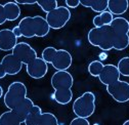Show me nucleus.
Masks as SVG:
<instances>
[{
	"label": "nucleus",
	"instance_id": "f257e3e1",
	"mask_svg": "<svg viewBox=\"0 0 129 125\" xmlns=\"http://www.w3.org/2000/svg\"><path fill=\"white\" fill-rule=\"evenodd\" d=\"M18 26L21 30L22 37L25 38H43L47 36L50 31V27L48 26L45 18L41 15L25 17L20 21Z\"/></svg>",
	"mask_w": 129,
	"mask_h": 125
},
{
	"label": "nucleus",
	"instance_id": "f03ea898",
	"mask_svg": "<svg viewBox=\"0 0 129 125\" xmlns=\"http://www.w3.org/2000/svg\"><path fill=\"white\" fill-rule=\"evenodd\" d=\"M41 57L47 64H51L56 71H67L73 62V57L68 50L56 49L53 46L45 47Z\"/></svg>",
	"mask_w": 129,
	"mask_h": 125
},
{
	"label": "nucleus",
	"instance_id": "7ed1b4c3",
	"mask_svg": "<svg viewBox=\"0 0 129 125\" xmlns=\"http://www.w3.org/2000/svg\"><path fill=\"white\" fill-rule=\"evenodd\" d=\"M88 42L95 47H99L104 51H109L114 48V36L111 26H104L89 30L87 34Z\"/></svg>",
	"mask_w": 129,
	"mask_h": 125
},
{
	"label": "nucleus",
	"instance_id": "20e7f679",
	"mask_svg": "<svg viewBox=\"0 0 129 125\" xmlns=\"http://www.w3.org/2000/svg\"><path fill=\"white\" fill-rule=\"evenodd\" d=\"M113 36H114V49L124 50L129 46V30L128 21L125 18L117 17L114 18L110 25Z\"/></svg>",
	"mask_w": 129,
	"mask_h": 125
},
{
	"label": "nucleus",
	"instance_id": "39448f33",
	"mask_svg": "<svg viewBox=\"0 0 129 125\" xmlns=\"http://www.w3.org/2000/svg\"><path fill=\"white\" fill-rule=\"evenodd\" d=\"M28 89L21 81H14L9 84L7 91L3 96V103L8 110H14L26 98Z\"/></svg>",
	"mask_w": 129,
	"mask_h": 125
},
{
	"label": "nucleus",
	"instance_id": "423d86ee",
	"mask_svg": "<svg viewBox=\"0 0 129 125\" xmlns=\"http://www.w3.org/2000/svg\"><path fill=\"white\" fill-rule=\"evenodd\" d=\"M73 113L76 117L88 119L95 112V96L91 91H86L73 103Z\"/></svg>",
	"mask_w": 129,
	"mask_h": 125
},
{
	"label": "nucleus",
	"instance_id": "0eeeda50",
	"mask_svg": "<svg viewBox=\"0 0 129 125\" xmlns=\"http://www.w3.org/2000/svg\"><path fill=\"white\" fill-rule=\"evenodd\" d=\"M71 19V11L66 6H58L54 10L46 13L45 20L53 30H59L66 26Z\"/></svg>",
	"mask_w": 129,
	"mask_h": 125
},
{
	"label": "nucleus",
	"instance_id": "6e6552de",
	"mask_svg": "<svg viewBox=\"0 0 129 125\" xmlns=\"http://www.w3.org/2000/svg\"><path fill=\"white\" fill-rule=\"evenodd\" d=\"M50 83L54 91H68L72 90L74 85V78L68 71H56L51 76Z\"/></svg>",
	"mask_w": 129,
	"mask_h": 125
},
{
	"label": "nucleus",
	"instance_id": "1a4fd4ad",
	"mask_svg": "<svg viewBox=\"0 0 129 125\" xmlns=\"http://www.w3.org/2000/svg\"><path fill=\"white\" fill-rule=\"evenodd\" d=\"M107 92L117 103H127L129 101V83L127 81L118 80L107 86Z\"/></svg>",
	"mask_w": 129,
	"mask_h": 125
},
{
	"label": "nucleus",
	"instance_id": "9d476101",
	"mask_svg": "<svg viewBox=\"0 0 129 125\" xmlns=\"http://www.w3.org/2000/svg\"><path fill=\"white\" fill-rule=\"evenodd\" d=\"M11 53L22 61L23 65H28L32 60L38 57L37 51L27 42H19Z\"/></svg>",
	"mask_w": 129,
	"mask_h": 125
},
{
	"label": "nucleus",
	"instance_id": "9b49d317",
	"mask_svg": "<svg viewBox=\"0 0 129 125\" xmlns=\"http://www.w3.org/2000/svg\"><path fill=\"white\" fill-rule=\"evenodd\" d=\"M26 71L33 79H42L48 72V64L42 59V57H37L26 65Z\"/></svg>",
	"mask_w": 129,
	"mask_h": 125
},
{
	"label": "nucleus",
	"instance_id": "f8f14e48",
	"mask_svg": "<svg viewBox=\"0 0 129 125\" xmlns=\"http://www.w3.org/2000/svg\"><path fill=\"white\" fill-rule=\"evenodd\" d=\"M120 77H121V75L118 71L117 66L108 64V65L104 66V69L99 76V79L104 85L108 86V85H111L113 83L117 82L118 80H120Z\"/></svg>",
	"mask_w": 129,
	"mask_h": 125
},
{
	"label": "nucleus",
	"instance_id": "ddd939ff",
	"mask_svg": "<svg viewBox=\"0 0 129 125\" xmlns=\"http://www.w3.org/2000/svg\"><path fill=\"white\" fill-rule=\"evenodd\" d=\"M18 43V38L14 36L11 29L0 30V50L12 51Z\"/></svg>",
	"mask_w": 129,
	"mask_h": 125
},
{
	"label": "nucleus",
	"instance_id": "4468645a",
	"mask_svg": "<svg viewBox=\"0 0 129 125\" xmlns=\"http://www.w3.org/2000/svg\"><path fill=\"white\" fill-rule=\"evenodd\" d=\"M1 64L3 65L7 75L13 76L19 74L23 69V64L20 59H18L12 53L4 55L1 59Z\"/></svg>",
	"mask_w": 129,
	"mask_h": 125
},
{
	"label": "nucleus",
	"instance_id": "2eb2a0df",
	"mask_svg": "<svg viewBox=\"0 0 129 125\" xmlns=\"http://www.w3.org/2000/svg\"><path fill=\"white\" fill-rule=\"evenodd\" d=\"M129 7L128 0H109L108 10L113 15H122L124 14Z\"/></svg>",
	"mask_w": 129,
	"mask_h": 125
},
{
	"label": "nucleus",
	"instance_id": "dca6fc26",
	"mask_svg": "<svg viewBox=\"0 0 129 125\" xmlns=\"http://www.w3.org/2000/svg\"><path fill=\"white\" fill-rule=\"evenodd\" d=\"M109 0H80V4L84 7L91 8L93 11L102 13L108 10Z\"/></svg>",
	"mask_w": 129,
	"mask_h": 125
},
{
	"label": "nucleus",
	"instance_id": "f3484780",
	"mask_svg": "<svg viewBox=\"0 0 129 125\" xmlns=\"http://www.w3.org/2000/svg\"><path fill=\"white\" fill-rule=\"evenodd\" d=\"M5 17L8 22H13L21 17V7L15 1H9L3 4Z\"/></svg>",
	"mask_w": 129,
	"mask_h": 125
},
{
	"label": "nucleus",
	"instance_id": "a211bd4d",
	"mask_svg": "<svg viewBox=\"0 0 129 125\" xmlns=\"http://www.w3.org/2000/svg\"><path fill=\"white\" fill-rule=\"evenodd\" d=\"M35 106V104H34V102L32 101L31 99H29L28 97L14 109V112L17 113V115L20 117V119L23 121V123H24V121H25V119L27 118V116H28V114L30 113V111L32 110V108H33Z\"/></svg>",
	"mask_w": 129,
	"mask_h": 125
},
{
	"label": "nucleus",
	"instance_id": "6ab92c4d",
	"mask_svg": "<svg viewBox=\"0 0 129 125\" xmlns=\"http://www.w3.org/2000/svg\"><path fill=\"white\" fill-rule=\"evenodd\" d=\"M23 121L13 110H8L0 115V125H21Z\"/></svg>",
	"mask_w": 129,
	"mask_h": 125
},
{
	"label": "nucleus",
	"instance_id": "aec40b11",
	"mask_svg": "<svg viewBox=\"0 0 129 125\" xmlns=\"http://www.w3.org/2000/svg\"><path fill=\"white\" fill-rule=\"evenodd\" d=\"M114 20V15H113L109 10H106L93 18V25L95 28H101L104 26H110Z\"/></svg>",
	"mask_w": 129,
	"mask_h": 125
},
{
	"label": "nucleus",
	"instance_id": "412c9836",
	"mask_svg": "<svg viewBox=\"0 0 129 125\" xmlns=\"http://www.w3.org/2000/svg\"><path fill=\"white\" fill-rule=\"evenodd\" d=\"M42 113H43L42 109L39 106L35 105L33 108H32V110L30 111V113L28 114L27 118L25 119L24 124L25 125H39Z\"/></svg>",
	"mask_w": 129,
	"mask_h": 125
},
{
	"label": "nucleus",
	"instance_id": "4be33fe9",
	"mask_svg": "<svg viewBox=\"0 0 129 125\" xmlns=\"http://www.w3.org/2000/svg\"><path fill=\"white\" fill-rule=\"evenodd\" d=\"M53 100L58 105H68L73 100V91L72 90L61 91V92L54 91V93H53Z\"/></svg>",
	"mask_w": 129,
	"mask_h": 125
},
{
	"label": "nucleus",
	"instance_id": "5701e85b",
	"mask_svg": "<svg viewBox=\"0 0 129 125\" xmlns=\"http://www.w3.org/2000/svg\"><path fill=\"white\" fill-rule=\"evenodd\" d=\"M104 64L102 60H92L89 62L88 65V73L92 76V77H98L100 76V74L102 73L103 69H104Z\"/></svg>",
	"mask_w": 129,
	"mask_h": 125
},
{
	"label": "nucleus",
	"instance_id": "b1692460",
	"mask_svg": "<svg viewBox=\"0 0 129 125\" xmlns=\"http://www.w3.org/2000/svg\"><path fill=\"white\" fill-rule=\"evenodd\" d=\"M37 4L46 13L50 12L58 7V3L56 0H39V1H37Z\"/></svg>",
	"mask_w": 129,
	"mask_h": 125
},
{
	"label": "nucleus",
	"instance_id": "393cba45",
	"mask_svg": "<svg viewBox=\"0 0 129 125\" xmlns=\"http://www.w3.org/2000/svg\"><path fill=\"white\" fill-rule=\"evenodd\" d=\"M39 125H60V124L54 114L46 112V113H42Z\"/></svg>",
	"mask_w": 129,
	"mask_h": 125
},
{
	"label": "nucleus",
	"instance_id": "a878e982",
	"mask_svg": "<svg viewBox=\"0 0 129 125\" xmlns=\"http://www.w3.org/2000/svg\"><path fill=\"white\" fill-rule=\"evenodd\" d=\"M118 71L121 76L124 77H129V56L122 57L117 65Z\"/></svg>",
	"mask_w": 129,
	"mask_h": 125
},
{
	"label": "nucleus",
	"instance_id": "bb28decb",
	"mask_svg": "<svg viewBox=\"0 0 129 125\" xmlns=\"http://www.w3.org/2000/svg\"><path fill=\"white\" fill-rule=\"evenodd\" d=\"M70 125H90V123H89L88 119H86V118L76 117L71 121Z\"/></svg>",
	"mask_w": 129,
	"mask_h": 125
},
{
	"label": "nucleus",
	"instance_id": "cd10ccee",
	"mask_svg": "<svg viewBox=\"0 0 129 125\" xmlns=\"http://www.w3.org/2000/svg\"><path fill=\"white\" fill-rule=\"evenodd\" d=\"M64 4V6L68 8H77L80 5V0H66Z\"/></svg>",
	"mask_w": 129,
	"mask_h": 125
},
{
	"label": "nucleus",
	"instance_id": "c85d7f7f",
	"mask_svg": "<svg viewBox=\"0 0 129 125\" xmlns=\"http://www.w3.org/2000/svg\"><path fill=\"white\" fill-rule=\"evenodd\" d=\"M6 17H5V12H4V7L3 4H0V26L5 24L6 22Z\"/></svg>",
	"mask_w": 129,
	"mask_h": 125
},
{
	"label": "nucleus",
	"instance_id": "c756f323",
	"mask_svg": "<svg viewBox=\"0 0 129 125\" xmlns=\"http://www.w3.org/2000/svg\"><path fill=\"white\" fill-rule=\"evenodd\" d=\"M15 2H17L18 4H24V5L37 4V1H35V0H29V1H26V0H15Z\"/></svg>",
	"mask_w": 129,
	"mask_h": 125
},
{
	"label": "nucleus",
	"instance_id": "7c9ffc66",
	"mask_svg": "<svg viewBox=\"0 0 129 125\" xmlns=\"http://www.w3.org/2000/svg\"><path fill=\"white\" fill-rule=\"evenodd\" d=\"M11 30H12V33L14 34V36L17 37V38L22 37V33H21V30H20L19 26H15V27H13Z\"/></svg>",
	"mask_w": 129,
	"mask_h": 125
},
{
	"label": "nucleus",
	"instance_id": "2f4dec72",
	"mask_svg": "<svg viewBox=\"0 0 129 125\" xmlns=\"http://www.w3.org/2000/svg\"><path fill=\"white\" fill-rule=\"evenodd\" d=\"M6 72H5V69L3 67V65L1 64V61H0V79H3V78L6 76Z\"/></svg>",
	"mask_w": 129,
	"mask_h": 125
},
{
	"label": "nucleus",
	"instance_id": "473e14b6",
	"mask_svg": "<svg viewBox=\"0 0 129 125\" xmlns=\"http://www.w3.org/2000/svg\"><path fill=\"white\" fill-rule=\"evenodd\" d=\"M4 96V92H3V88H2V86L0 85V99H1L2 97Z\"/></svg>",
	"mask_w": 129,
	"mask_h": 125
},
{
	"label": "nucleus",
	"instance_id": "72a5a7b5",
	"mask_svg": "<svg viewBox=\"0 0 129 125\" xmlns=\"http://www.w3.org/2000/svg\"><path fill=\"white\" fill-rule=\"evenodd\" d=\"M122 125H129V119H128V120H126Z\"/></svg>",
	"mask_w": 129,
	"mask_h": 125
},
{
	"label": "nucleus",
	"instance_id": "f704fd0d",
	"mask_svg": "<svg viewBox=\"0 0 129 125\" xmlns=\"http://www.w3.org/2000/svg\"><path fill=\"white\" fill-rule=\"evenodd\" d=\"M128 30H129V22H128Z\"/></svg>",
	"mask_w": 129,
	"mask_h": 125
},
{
	"label": "nucleus",
	"instance_id": "c9c22d12",
	"mask_svg": "<svg viewBox=\"0 0 129 125\" xmlns=\"http://www.w3.org/2000/svg\"><path fill=\"white\" fill-rule=\"evenodd\" d=\"M95 125H96V124H95Z\"/></svg>",
	"mask_w": 129,
	"mask_h": 125
}]
</instances>
